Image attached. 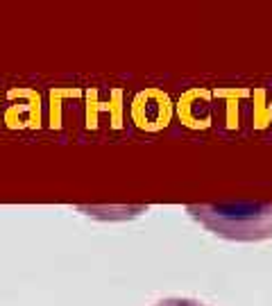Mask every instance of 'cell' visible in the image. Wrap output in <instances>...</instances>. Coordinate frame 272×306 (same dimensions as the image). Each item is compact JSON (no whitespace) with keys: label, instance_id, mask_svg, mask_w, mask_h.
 <instances>
[{"label":"cell","instance_id":"6da1fadb","mask_svg":"<svg viewBox=\"0 0 272 306\" xmlns=\"http://www.w3.org/2000/svg\"><path fill=\"white\" fill-rule=\"evenodd\" d=\"M190 215L218 236L231 241H261L272 236V204L188 206Z\"/></svg>","mask_w":272,"mask_h":306},{"label":"cell","instance_id":"7a4b0ae2","mask_svg":"<svg viewBox=\"0 0 272 306\" xmlns=\"http://www.w3.org/2000/svg\"><path fill=\"white\" fill-rule=\"evenodd\" d=\"M152 306H209V304H202V301H195V299H181V297H172V299H163V301H157Z\"/></svg>","mask_w":272,"mask_h":306}]
</instances>
